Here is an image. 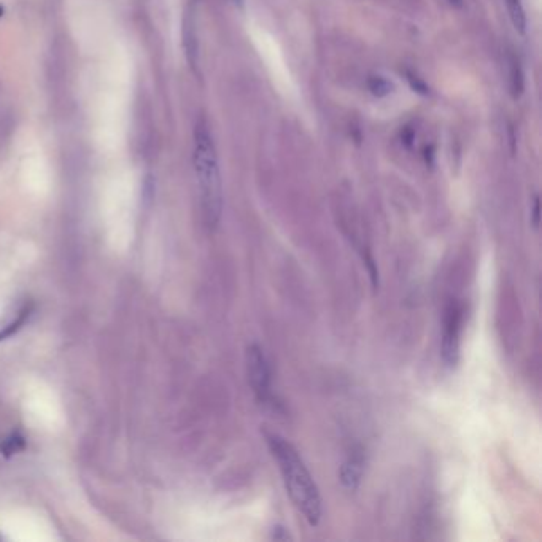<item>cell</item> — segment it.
I'll return each mask as SVG.
<instances>
[{
  "label": "cell",
  "instance_id": "6da1fadb",
  "mask_svg": "<svg viewBox=\"0 0 542 542\" xmlns=\"http://www.w3.org/2000/svg\"><path fill=\"white\" fill-rule=\"evenodd\" d=\"M266 442L282 472L283 484L294 506L310 527H318L323 517V501L310 471L294 445L275 433H266Z\"/></svg>",
  "mask_w": 542,
  "mask_h": 542
},
{
  "label": "cell",
  "instance_id": "7a4b0ae2",
  "mask_svg": "<svg viewBox=\"0 0 542 542\" xmlns=\"http://www.w3.org/2000/svg\"><path fill=\"white\" fill-rule=\"evenodd\" d=\"M195 172L199 186L204 222L208 228H217L223 212V185L213 137L206 120H199L195 129Z\"/></svg>",
  "mask_w": 542,
  "mask_h": 542
},
{
  "label": "cell",
  "instance_id": "3957f363",
  "mask_svg": "<svg viewBox=\"0 0 542 542\" xmlns=\"http://www.w3.org/2000/svg\"><path fill=\"white\" fill-rule=\"evenodd\" d=\"M245 363L250 388L253 390L256 401L262 406H271L273 399L271 379L272 375L264 350H262L260 345H256V343H251V345L246 348Z\"/></svg>",
  "mask_w": 542,
  "mask_h": 542
},
{
  "label": "cell",
  "instance_id": "277c9868",
  "mask_svg": "<svg viewBox=\"0 0 542 542\" xmlns=\"http://www.w3.org/2000/svg\"><path fill=\"white\" fill-rule=\"evenodd\" d=\"M461 323H463V312L457 302H450L445 309L444 326H442V343L441 353L447 366H457L460 359V342H461Z\"/></svg>",
  "mask_w": 542,
  "mask_h": 542
},
{
  "label": "cell",
  "instance_id": "5b68a950",
  "mask_svg": "<svg viewBox=\"0 0 542 542\" xmlns=\"http://www.w3.org/2000/svg\"><path fill=\"white\" fill-rule=\"evenodd\" d=\"M364 455L361 449L352 450V453L343 460L339 471L342 487L348 491H356L364 474Z\"/></svg>",
  "mask_w": 542,
  "mask_h": 542
},
{
  "label": "cell",
  "instance_id": "8992f818",
  "mask_svg": "<svg viewBox=\"0 0 542 542\" xmlns=\"http://www.w3.org/2000/svg\"><path fill=\"white\" fill-rule=\"evenodd\" d=\"M183 39H185V51H186L188 61H190L191 67H196L197 66V56H199V45H197L195 18H191V15H188L186 19H185Z\"/></svg>",
  "mask_w": 542,
  "mask_h": 542
},
{
  "label": "cell",
  "instance_id": "52a82bcc",
  "mask_svg": "<svg viewBox=\"0 0 542 542\" xmlns=\"http://www.w3.org/2000/svg\"><path fill=\"white\" fill-rule=\"evenodd\" d=\"M32 310H34V309H32V304H26L24 307L19 310L18 316H16V318L12 321V323H8L2 331H0V342L10 339V337L15 336L16 332H18L21 328H23V326L29 321L30 315H32Z\"/></svg>",
  "mask_w": 542,
  "mask_h": 542
},
{
  "label": "cell",
  "instance_id": "ba28073f",
  "mask_svg": "<svg viewBox=\"0 0 542 542\" xmlns=\"http://www.w3.org/2000/svg\"><path fill=\"white\" fill-rule=\"evenodd\" d=\"M368 88L375 98H386V96L393 93L395 86L388 78L382 75H369L368 77Z\"/></svg>",
  "mask_w": 542,
  "mask_h": 542
},
{
  "label": "cell",
  "instance_id": "9c48e42d",
  "mask_svg": "<svg viewBox=\"0 0 542 542\" xmlns=\"http://www.w3.org/2000/svg\"><path fill=\"white\" fill-rule=\"evenodd\" d=\"M506 3L514 28L518 32H522V34H525V30H527V16H525L522 0H506Z\"/></svg>",
  "mask_w": 542,
  "mask_h": 542
},
{
  "label": "cell",
  "instance_id": "30bf717a",
  "mask_svg": "<svg viewBox=\"0 0 542 542\" xmlns=\"http://www.w3.org/2000/svg\"><path fill=\"white\" fill-rule=\"evenodd\" d=\"M525 89V75L518 61L511 57V93L514 98H520Z\"/></svg>",
  "mask_w": 542,
  "mask_h": 542
},
{
  "label": "cell",
  "instance_id": "8fae6325",
  "mask_svg": "<svg viewBox=\"0 0 542 542\" xmlns=\"http://www.w3.org/2000/svg\"><path fill=\"white\" fill-rule=\"evenodd\" d=\"M24 447H26L24 437L21 436L19 433H13L12 436L5 439L3 444L0 445V452H2L5 457H12V455L21 452Z\"/></svg>",
  "mask_w": 542,
  "mask_h": 542
},
{
  "label": "cell",
  "instance_id": "7c38bea8",
  "mask_svg": "<svg viewBox=\"0 0 542 542\" xmlns=\"http://www.w3.org/2000/svg\"><path fill=\"white\" fill-rule=\"evenodd\" d=\"M407 82H409V83H410V86H412V89H415V91H417V93H420V94H428V93H429V89H428V86H426L425 83H423V82H422V80H420V78H418V77H415V75H414V73H410V72H407Z\"/></svg>",
  "mask_w": 542,
  "mask_h": 542
},
{
  "label": "cell",
  "instance_id": "4fadbf2b",
  "mask_svg": "<svg viewBox=\"0 0 542 542\" xmlns=\"http://www.w3.org/2000/svg\"><path fill=\"white\" fill-rule=\"evenodd\" d=\"M272 538H273V539H283V541L289 539L288 530H287V528H283V527H275V528L272 530Z\"/></svg>",
  "mask_w": 542,
  "mask_h": 542
},
{
  "label": "cell",
  "instance_id": "5bb4252c",
  "mask_svg": "<svg viewBox=\"0 0 542 542\" xmlns=\"http://www.w3.org/2000/svg\"><path fill=\"white\" fill-rule=\"evenodd\" d=\"M533 224L534 228L539 226V197L536 196L533 201Z\"/></svg>",
  "mask_w": 542,
  "mask_h": 542
},
{
  "label": "cell",
  "instance_id": "9a60e30c",
  "mask_svg": "<svg viewBox=\"0 0 542 542\" xmlns=\"http://www.w3.org/2000/svg\"><path fill=\"white\" fill-rule=\"evenodd\" d=\"M449 3L455 5V7H463V0H449Z\"/></svg>",
  "mask_w": 542,
  "mask_h": 542
},
{
  "label": "cell",
  "instance_id": "2e32d148",
  "mask_svg": "<svg viewBox=\"0 0 542 542\" xmlns=\"http://www.w3.org/2000/svg\"><path fill=\"white\" fill-rule=\"evenodd\" d=\"M233 2L237 5V7H244L245 5V0H233Z\"/></svg>",
  "mask_w": 542,
  "mask_h": 542
},
{
  "label": "cell",
  "instance_id": "e0dca14e",
  "mask_svg": "<svg viewBox=\"0 0 542 542\" xmlns=\"http://www.w3.org/2000/svg\"><path fill=\"white\" fill-rule=\"evenodd\" d=\"M3 15V8L2 7H0V16H2Z\"/></svg>",
  "mask_w": 542,
  "mask_h": 542
},
{
  "label": "cell",
  "instance_id": "ac0fdd59",
  "mask_svg": "<svg viewBox=\"0 0 542 542\" xmlns=\"http://www.w3.org/2000/svg\"><path fill=\"white\" fill-rule=\"evenodd\" d=\"M0 539H2V536H0Z\"/></svg>",
  "mask_w": 542,
  "mask_h": 542
}]
</instances>
